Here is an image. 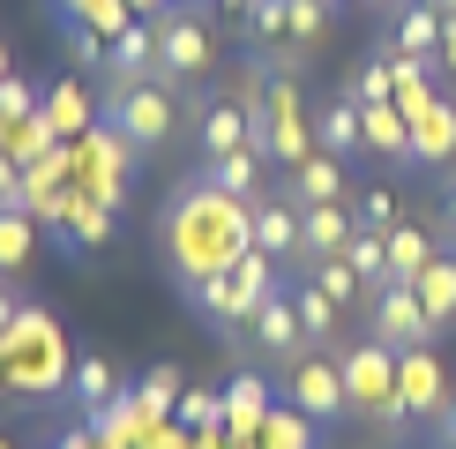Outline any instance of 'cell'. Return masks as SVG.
Listing matches in <instances>:
<instances>
[{
  "mask_svg": "<svg viewBox=\"0 0 456 449\" xmlns=\"http://www.w3.org/2000/svg\"><path fill=\"white\" fill-rule=\"evenodd\" d=\"M98 112L135 158H150V150H165L180 135V120H195V98L180 83H165V75H150V83H105Z\"/></svg>",
  "mask_w": 456,
  "mask_h": 449,
  "instance_id": "2",
  "label": "cell"
},
{
  "mask_svg": "<svg viewBox=\"0 0 456 449\" xmlns=\"http://www.w3.org/2000/svg\"><path fill=\"white\" fill-rule=\"evenodd\" d=\"M322 30H330V0H292V15H284V37H292V45H314Z\"/></svg>",
  "mask_w": 456,
  "mask_h": 449,
  "instance_id": "33",
  "label": "cell"
},
{
  "mask_svg": "<svg viewBox=\"0 0 456 449\" xmlns=\"http://www.w3.org/2000/svg\"><path fill=\"white\" fill-rule=\"evenodd\" d=\"M0 449H15V435H0Z\"/></svg>",
  "mask_w": 456,
  "mask_h": 449,
  "instance_id": "47",
  "label": "cell"
},
{
  "mask_svg": "<svg viewBox=\"0 0 456 449\" xmlns=\"http://www.w3.org/2000/svg\"><path fill=\"white\" fill-rule=\"evenodd\" d=\"M232 285H240L247 307H262V299H284V292H292V270H284V262H270L255 240H247V248L232 255Z\"/></svg>",
  "mask_w": 456,
  "mask_h": 449,
  "instance_id": "17",
  "label": "cell"
},
{
  "mask_svg": "<svg viewBox=\"0 0 456 449\" xmlns=\"http://www.w3.org/2000/svg\"><path fill=\"white\" fill-rule=\"evenodd\" d=\"M195 180H210L217 195H232V202H255V195H262V150H224V158H202Z\"/></svg>",
  "mask_w": 456,
  "mask_h": 449,
  "instance_id": "16",
  "label": "cell"
},
{
  "mask_svg": "<svg viewBox=\"0 0 456 449\" xmlns=\"http://www.w3.org/2000/svg\"><path fill=\"white\" fill-rule=\"evenodd\" d=\"M411 292H419L427 322H434V330H449V322H456V248L434 255L427 270H419V285H411Z\"/></svg>",
  "mask_w": 456,
  "mask_h": 449,
  "instance_id": "21",
  "label": "cell"
},
{
  "mask_svg": "<svg viewBox=\"0 0 456 449\" xmlns=\"http://www.w3.org/2000/svg\"><path fill=\"white\" fill-rule=\"evenodd\" d=\"M0 75H15V61H8V37H0Z\"/></svg>",
  "mask_w": 456,
  "mask_h": 449,
  "instance_id": "43",
  "label": "cell"
},
{
  "mask_svg": "<svg viewBox=\"0 0 456 449\" xmlns=\"http://www.w3.org/2000/svg\"><path fill=\"white\" fill-rule=\"evenodd\" d=\"M284 195H292L299 210H314V202H352L345 158H330V150H314L307 165H292V173H284Z\"/></svg>",
  "mask_w": 456,
  "mask_h": 449,
  "instance_id": "13",
  "label": "cell"
},
{
  "mask_svg": "<svg viewBox=\"0 0 456 449\" xmlns=\"http://www.w3.org/2000/svg\"><path fill=\"white\" fill-rule=\"evenodd\" d=\"M158 75V30L150 23H127L105 53V83H150Z\"/></svg>",
  "mask_w": 456,
  "mask_h": 449,
  "instance_id": "15",
  "label": "cell"
},
{
  "mask_svg": "<svg viewBox=\"0 0 456 449\" xmlns=\"http://www.w3.org/2000/svg\"><path fill=\"white\" fill-rule=\"evenodd\" d=\"M367 337H382L389 352H419V345H434V322H427L419 292H411V285L367 292Z\"/></svg>",
  "mask_w": 456,
  "mask_h": 449,
  "instance_id": "7",
  "label": "cell"
},
{
  "mask_svg": "<svg viewBox=\"0 0 456 449\" xmlns=\"http://www.w3.org/2000/svg\"><path fill=\"white\" fill-rule=\"evenodd\" d=\"M292 307H299V330H307V345H314V352H337V322H345V307H337L330 292H314L307 277L292 285Z\"/></svg>",
  "mask_w": 456,
  "mask_h": 449,
  "instance_id": "23",
  "label": "cell"
},
{
  "mask_svg": "<svg viewBox=\"0 0 456 449\" xmlns=\"http://www.w3.org/2000/svg\"><path fill=\"white\" fill-rule=\"evenodd\" d=\"M187 307H195V314H202V322H210L217 337H232V345L247 337V314H255V307L240 299L232 270H210V277H195V285H187Z\"/></svg>",
  "mask_w": 456,
  "mask_h": 449,
  "instance_id": "12",
  "label": "cell"
},
{
  "mask_svg": "<svg viewBox=\"0 0 456 449\" xmlns=\"http://www.w3.org/2000/svg\"><path fill=\"white\" fill-rule=\"evenodd\" d=\"M307 285L330 292L337 307H367V277H359L345 255H314V262H307Z\"/></svg>",
  "mask_w": 456,
  "mask_h": 449,
  "instance_id": "27",
  "label": "cell"
},
{
  "mask_svg": "<svg viewBox=\"0 0 456 449\" xmlns=\"http://www.w3.org/2000/svg\"><path fill=\"white\" fill-rule=\"evenodd\" d=\"M367 150L374 158H389V165H411V112L404 105H367Z\"/></svg>",
  "mask_w": 456,
  "mask_h": 449,
  "instance_id": "22",
  "label": "cell"
},
{
  "mask_svg": "<svg viewBox=\"0 0 456 449\" xmlns=\"http://www.w3.org/2000/svg\"><path fill=\"white\" fill-rule=\"evenodd\" d=\"M389 53L434 68V53H442V8L434 0H396L389 8Z\"/></svg>",
  "mask_w": 456,
  "mask_h": 449,
  "instance_id": "11",
  "label": "cell"
},
{
  "mask_svg": "<svg viewBox=\"0 0 456 449\" xmlns=\"http://www.w3.org/2000/svg\"><path fill=\"white\" fill-rule=\"evenodd\" d=\"M434 442L456 449V389H449V404H442V420H434Z\"/></svg>",
  "mask_w": 456,
  "mask_h": 449,
  "instance_id": "40",
  "label": "cell"
},
{
  "mask_svg": "<svg viewBox=\"0 0 456 449\" xmlns=\"http://www.w3.org/2000/svg\"><path fill=\"white\" fill-rule=\"evenodd\" d=\"M337 367H345L352 412H367V420H382V427H411V420H404V397H396V352L382 345V337L345 345V352H337Z\"/></svg>",
  "mask_w": 456,
  "mask_h": 449,
  "instance_id": "3",
  "label": "cell"
},
{
  "mask_svg": "<svg viewBox=\"0 0 456 449\" xmlns=\"http://www.w3.org/2000/svg\"><path fill=\"white\" fill-rule=\"evenodd\" d=\"M68 397H75V412H105L112 397H120V374H112L105 352H75V367H68Z\"/></svg>",
  "mask_w": 456,
  "mask_h": 449,
  "instance_id": "19",
  "label": "cell"
},
{
  "mask_svg": "<svg viewBox=\"0 0 456 449\" xmlns=\"http://www.w3.org/2000/svg\"><path fill=\"white\" fill-rule=\"evenodd\" d=\"M314 150H330V158H359V150H367V105L330 98V105L314 112Z\"/></svg>",
  "mask_w": 456,
  "mask_h": 449,
  "instance_id": "14",
  "label": "cell"
},
{
  "mask_svg": "<svg viewBox=\"0 0 456 449\" xmlns=\"http://www.w3.org/2000/svg\"><path fill=\"white\" fill-rule=\"evenodd\" d=\"M434 8H442V15H456V0H434Z\"/></svg>",
  "mask_w": 456,
  "mask_h": 449,
  "instance_id": "46",
  "label": "cell"
},
{
  "mask_svg": "<svg viewBox=\"0 0 456 449\" xmlns=\"http://www.w3.org/2000/svg\"><path fill=\"white\" fill-rule=\"evenodd\" d=\"M352 217L367 224V233H389V224H396V195H389V187H367V195L352 202Z\"/></svg>",
  "mask_w": 456,
  "mask_h": 449,
  "instance_id": "35",
  "label": "cell"
},
{
  "mask_svg": "<svg viewBox=\"0 0 456 449\" xmlns=\"http://www.w3.org/2000/svg\"><path fill=\"white\" fill-rule=\"evenodd\" d=\"M284 397H292V412H299V420H314V427L345 420L352 397H345V367H337V352H307V360H292V367H284Z\"/></svg>",
  "mask_w": 456,
  "mask_h": 449,
  "instance_id": "5",
  "label": "cell"
},
{
  "mask_svg": "<svg viewBox=\"0 0 456 449\" xmlns=\"http://www.w3.org/2000/svg\"><path fill=\"white\" fill-rule=\"evenodd\" d=\"M15 322H23V299H15V292H8V285H0V337H8V330H15Z\"/></svg>",
  "mask_w": 456,
  "mask_h": 449,
  "instance_id": "41",
  "label": "cell"
},
{
  "mask_svg": "<svg viewBox=\"0 0 456 449\" xmlns=\"http://www.w3.org/2000/svg\"><path fill=\"white\" fill-rule=\"evenodd\" d=\"M37 233H30V210H0V277H15L30 262Z\"/></svg>",
  "mask_w": 456,
  "mask_h": 449,
  "instance_id": "30",
  "label": "cell"
},
{
  "mask_svg": "<svg viewBox=\"0 0 456 449\" xmlns=\"http://www.w3.org/2000/svg\"><path fill=\"white\" fill-rule=\"evenodd\" d=\"M255 120L262 112H247L240 98H202V112H195V165L224 158V150H255Z\"/></svg>",
  "mask_w": 456,
  "mask_h": 449,
  "instance_id": "9",
  "label": "cell"
},
{
  "mask_svg": "<svg viewBox=\"0 0 456 449\" xmlns=\"http://www.w3.org/2000/svg\"><path fill=\"white\" fill-rule=\"evenodd\" d=\"M158 75L165 83H180V90H195L202 75L217 68V37H210V23H202L195 8H158Z\"/></svg>",
  "mask_w": 456,
  "mask_h": 449,
  "instance_id": "4",
  "label": "cell"
},
{
  "mask_svg": "<svg viewBox=\"0 0 456 449\" xmlns=\"http://www.w3.org/2000/svg\"><path fill=\"white\" fill-rule=\"evenodd\" d=\"M396 397H404V420H442L449 404V382H442V360L419 345V352H396Z\"/></svg>",
  "mask_w": 456,
  "mask_h": 449,
  "instance_id": "10",
  "label": "cell"
},
{
  "mask_svg": "<svg viewBox=\"0 0 456 449\" xmlns=\"http://www.w3.org/2000/svg\"><path fill=\"white\" fill-rule=\"evenodd\" d=\"M284 15H292V0H255V8H247V37H262V45L284 37Z\"/></svg>",
  "mask_w": 456,
  "mask_h": 449,
  "instance_id": "36",
  "label": "cell"
},
{
  "mask_svg": "<svg viewBox=\"0 0 456 449\" xmlns=\"http://www.w3.org/2000/svg\"><path fill=\"white\" fill-rule=\"evenodd\" d=\"M352 8H396V0H352Z\"/></svg>",
  "mask_w": 456,
  "mask_h": 449,
  "instance_id": "44",
  "label": "cell"
},
{
  "mask_svg": "<svg viewBox=\"0 0 456 449\" xmlns=\"http://www.w3.org/2000/svg\"><path fill=\"white\" fill-rule=\"evenodd\" d=\"M173 420H187V427H202V435H217V420H224V404H217V397H202V389H187Z\"/></svg>",
  "mask_w": 456,
  "mask_h": 449,
  "instance_id": "37",
  "label": "cell"
},
{
  "mask_svg": "<svg viewBox=\"0 0 456 449\" xmlns=\"http://www.w3.org/2000/svg\"><path fill=\"white\" fill-rule=\"evenodd\" d=\"M434 68L456 83V15H442V53H434Z\"/></svg>",
  "mask_w": 456,
  "mask_h": 449,
  "instance_id": "39",
  "label": "cell"
},
{
  "mask_svg": "<svg viewBox=\"0 0 456 449\" xmlns=\"http://www.w3.org/2000/svg\"><path fill=\"white\" fill-rule=\"evenodd\" d=\"M165 248H173L180 285H195L210 270H232V255L247 248V202L217 195L210 180H187L173 195V210H165Z\"/></svg>",
  "mask_w": 456,
  "mask_h": 449,
  "instance_id": "1",
  "label": "cell"
},
{
  "mask_svg": "<svg viewBox=\"0 0 456 449\" xmlns=\"http://www.w3.org/2000/svg\"><path fill=\"white\" fill-rule=\"evenodd\" d=\"M345 98H352V105H389V98H396V68H389V61H374V68H359Z\"/></svg>",
  "mask_w": 456,
  "mask_h": 449,
  "instance_id": "32",
  "label": "cell"
},
{
  "mask_svg": "<svg viewBox=\"0 0 456 449\" xmlns=\"http://www.w3.org/2000/svg\"><path fill=\"white\" fill-rule=\"evenodd\" d=\"M135 8H150V15H158V8H165V0H135Z\"/></svg>",
  "mask_w": 456,
  "mask_h": 449,
  "instance_id": "45",
  "label": "cell"
},
{
  "mask_svg": "<svg viewBox=\"0 0 456 449\" xmlns=\"http://www.w3.org/2000/svg\"><path fill=\"white\" fill-rule=\"evenodd\" d=\"M45 112V98L23 83V75H0V120H37Z\"/></svg>",
  "mask_w": 456,
  "mask_h": 449,
  "instance_id": "34",
  "label": "cell"
},
{
  "mask_svg": "<svg viewBox=\"0 0 456 449\" xmlns=\"http://www.w3.org/2000/svg\"><path fill=\"white\" fill-rule=\"evenodd\" d=\"M299 217H307V262L314 255H345V240L359 233L352 202H314V210H299Z\"/></svg>",
  "mask_w": 456,
  "mask_h": 449,
  "instance_id": "24",
  "label": "cell"
},
{
  "mask_svg": "<svg viewBox=\"0 0 456 449\" xmlns=\"http://www.w3.org/2000/svg\"><path fill=\"white\" fill-rule=\"evenodd\" d=\"M61 217H68V233L83 240L90 255H98L105 240H112V202H98V195H83V187H75V195H61ZM68 255H75V248H68Z\"/></svg>",
  "mask_w": 456,
  "mask_h": 449,
  "instance_id": "25",
  "label": "cell"
},
{
  "mask_svg": "<svg viewBox=\"0 0 456 449\" xmlns=\"http://www.w3.org/2000/svg\"><path fill=\"white\" fill-rule=\"evenodd\" d=\"M0 210H23V158L0 143Z\"/></svg>",
  "mask_w": 456,
  "mask_h": 449,
  "instance_id": "38",
  "label": "cell"
},
{
  "mask_svg": "<svg viewBox=\"0 0 456 449\" xmlns=\"http://www.w3.org/2000/svg\"><path fill=\"white\" fill-rule=\"evenodd\" d=\"M456 158V105L434 98L427 112H411V165H449Z\"/></svg>",
  "mask_w": 456,
  "mask_h": 449,
  "instance_id": "18",
  "label": "cell"
},
{
  "mask_svg": "<svg viewBox=\"0 0 456 449\" xmlns=\"http://www.w3.org/2000/svg\"><path fill=\"white\" fill-rule=\"evenodd\" d=\"M224 420H232L240 435H262V420H270V382H262V374H240L232 397H224Z\"/></svg>",
  "mask_w": 456,
  "mask_h": 449,
  "instance_id": "28",
  "label": "cell"
},
{
  "mask_svg": "<svg viewBox=\"0 0 456 449\" xmlns=\"http://www.w3.org/2000/svg\"><path fill=\"white\" fill-rule=\"evenodd\" d=\"M247 345H255V360H277V367H292V360H307V330H299V307H292V292L284 299H262L255 314H247Z\"/></svg>",
  "mask_w": 456,
  "mask_h": 449,
  "instance_id": "8",
  "label": "cell"
},
{
  "mask_svg": "<svg viewBox=\"0 0 456 449\" xmlns=\"http://www.w3.org/2000/svg\"><path fill=\"white\" fill-rule=\"evenodd\" d=\"M45 127H53V135H90V127H98V98L75 90V83L45 90Z\"/></svg>",
  "mask_w": 456,
  "mask_h": 449,
  "instance_id": "26",
  "label": "cell"
},
{
  "mask_svg": "<svg viewBox=\"0 0 456 449\" xmlns=\"http://www.w3.org/2000/svg\"><path fill=\"white\" fill-rule=\"evenodd\" d=\"M434 255H442V248H434L427 224H404V217L389 224V285H419V270Z\"/></svg>",
  "mask_w": 456,
  "mask_h": 449,
  "instance_id": "20",
  "label": "cell"
},
{
  "mask_svg": "<svg viewBox=\"0 0 456 449\" xmlns=\"http://www.w3.org/2000/svg\"><path fill=\"white\" fill-rule=\"evenodd\" d=\"M180 397H187V389H180V374H173V367H150L135 404H142V420H173V412H180Z\"/></svg>",
  "mask_w": 456,
  "mask_h": 449,
  "instance_id": "31",
  "label": "cell"
},
{
  "mask_svg": "<svg viewBox=\"0 0 456 449\" xmlns=\"http://www.w3.org/2000/svg\"><path fill=\"white\" fill-rule=\"evenodd\" d=\"M247 240H255L270 262H284V270H307V217H299V202L284 195H255V210H247Z\"/></svg>",
  "mask_w": 456,
  "mask_h": 449,
  "instance_id": "6",
  "label": "cell"
},
{
  "mask_svg": "<svg viewBox=\"0 0 456 449\" xmlns=\"http://www.w3.org/2000/svg\"><path fill=\"white\" fill-rule=\"evenodd\" d=\"M442 233L456 240V173H449V187H442Z\"/></svg>",
  "mask_w": 456,
  "mask_h": 449,
  "instance_id": "42",
  "label": "cell"
},
{
  "mask_svg": "<svg viewBox=\"0 0 456 449\" xmlns=\"http://www.w3.org/2000/svg\"><path fill=\"white\" fill-rule=\"evenodd\" d=\"M345 262L367 277V292H382L389 285V233H367V224H359V233L345 240Z\"/></svg>",
  "mask_w": 456,
  "mask_h": 449,
  "instance_id": "29",
  "label": "cell"
}]
</instances>
